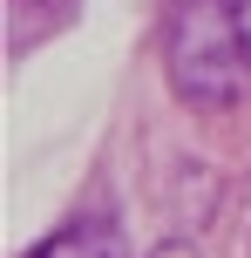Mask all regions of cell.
<instances>
[{
  "instance_id": "7a4b0ae2",
  "label": "cell",
  "mask_w": 251,
  "mask_h": 258,
  "mask_svg": "<svg viewBox=\"0 0 251 258\" xmlns=\"http://www.w3.org/2000/svg\"><path fill=\"white\" fill-rule=\"evenodd\" d=\"M27 258H129V245H122V231L109 218H89V224H68V231H54L41 251Z\"/></svg>"
},
{
  "instance_id": "6da1fadb",
  "label": "cell",
  "mask_w": 251,
  "mask_h": 258,
  "mask_svg": "<svg viewBox=\"0 0 251 258\" xmlns=\"http://www.w3.org/2000/svg\"><path fill=\"white\" fill-rule=\"evenodd\" d=\"M170 89L197 109H224L251 82V21L238 0H184L170 21Z\"/></svg>"
}]
</instances>
